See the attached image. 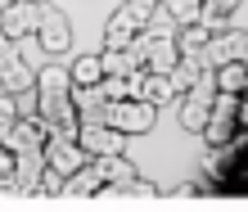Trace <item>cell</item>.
Here are the masks:
<instances>
[{
	"label": "cell",
	"mask_w": 248,
	"mask_h": 212,
	"mask_svg": "<svg viewBox=\"0 0 248 212\" xmlns=\"http://www.w3.org/2000/svg\"><path fill=\"white\" fill-rule=\"evenodd\" d=\"M154 118H158V104L149 100H108V126H118V131L126 136H144V131H154Z\"/></svg>",
	"instance_id": "cell-1"
},
{
	"label": "cell",
	"mask_w": 248,
	"mask_h": 212,
	"mask_svg": "<svg viewBox=\"0 0 248 212\" xmlns=\"http://www.w3.org/2000/svg\"><path fill=\"white\" fill-rule=\"evenodd\" d=\"M41 18H46V0H9L0 9V32L9 41H23V36H36Z\"/></svg>",
	"instance_id": "cell-2"
},
{
	"label": "cell",
	"mask_w": 248,
	"mask_h": 212,
	"mask_svg": "<svg viewBox=\"0 0 248 212\" xmlns=\"http://www.w3.org/2000/svg\"><path fill=\"white\" fill-rule=\"evenodd\" d=\"M149 14H154V9L136 5V0L118 5V9L108 14V23H104V45H126L136 32H144V27H149Z\"/></svg>",
	"instance_id": "cell-3"
},
{
	"label": "cell",
	"mask_w": 248,
	"mask_h": 212,
	"mask_svg": "<svg viewBox=\"0 0 248 212\" xmlns=\"http://www.w3.org/2000/svg\"><path fill=\"white\" fill-rule=\"evenodd\" d=\"M77 140H81V149L91 158H99V153H126V131H118L108 122H81Z\"/></svg>",
	"instance_id": "cell-4"
},
{
	"label": "cell",
	"mask_w": 248,
	"mask_h": 212,
	"mask_svg": "<svg viewBox=\"0 0 248 212\" xmlns=\"http://www.w3.org/2000/svg\"><path fill=\"white\" fill-rule=\"evenodd\" d=\"M46 163H50V167H59L63 176H72L77 167L91 163V153L81 149V140H77V136H50V140H46Z\"/></svg>",
	"instance_id": "cell-5"
},
{
	"label": "cell",
	"mask_w": 248,
	"mask_h": 212,
	"mask_svg": "<svg viewBox=\"0 0 248 212\" xmlns=\"http://www.w3.org/2000/svg\"><path fill=\"white\" fill-rule=\"evenodd\" d=\"M244 45H248V32H235V27H226V32H212V41L203 45L199 59L208 68H221L230 59H244Z\"/></svg>",
	"instance_id": "cell-6"
},
{
	"label": "cell",
	"mask_w": 248,
	"mask_h": 212,
	"mask_svg": "<svg viewBox=\"0 0 248 212\" xmlns=\"http://www.w3.org/2000/svg\"><path fill=\"white\" fill-rule=\"evenodd\" d=\"M46 140H50V126L41 122V118H18L14 131L0 140V145L14 149V153H32V149H46Z\"/></svg>",
	"instance_id": "cell-7"
},
{
	"label": "cell",
	"mask_w": 248,
	"mask_h": 212,
	"mask_svg": "<svg viewBox=\"0 0 248 212\" xmlns=\"http://www.w3.org/2000/svg\"><path fill=\"white\" fill-rule=\"evenodd\" d=\"M36 41H41L50 54L72 50V27H68V18H63L59 9H50V5H46V18H41V27H36Z\"/></svg>",
	"instance_id": "cell-8"
},
{
	"label": "cell",
	"mask_w": 248,
	"mask_h": 212,
	"mask_svg": "<svg viewBox=\"0 0 248 212\" xmlns=\"http://www.w3.org/2000/svg\"><path fill=\"white\" fill-rule=\"evenodd\" d=\"M95 163V172L104 176V185H131V181H136L140 172H136V163L126 158V153H99V158H91Z\"/></svg>",
	"instance_id": "cell-9"
},
{
	"label": "cell",
	"mask_w": 248,
	"mask_h": 212,
	"mask_svg": "<svg viewBox=\"0 0 248 212\" xmlns=\"http://www.w3.org/2000/svg\"><path fill=\"white\" fill-rule=\"evenodd\" d=\"M72 104L81 122H108V95L99 86H72Z\"/></svg>",
	"instance_id": "cell-10"
},
{
	"label": "cell",
	"mask_w": 248,
	"mask_h": 212,
	"mask_svg": "<svg viewBox=\"0 0 248 212\" xmlns=\"http://www.w3.org/2000/svg\"><path fill=\"white\" fill-rule=\"evenodd\" d=\"M176 63H181L176 36H154L149 41V54H144V68H149V73H171Z\"/></svg>",
	"instance_id": "cell-11"
},
{
	"label": "cell",
	"mask_w": 248,
	"mask_h": 212,
	"mask_svg": "<svg viewBox=\"0 0 248 212\" xmlns=\"http://www.w3.org/2000/svg\"><path fill=\"white\" fill-rule=\"evenodd\" d=\"M99 59H104V77H131V73H140V68H144L126 45H104V50H99Z\"/></svg>",
	"instance_id": "cell-12"
},
{
	"label": "cell",
	"mask_w": 248,
	"mask_h": 212,
	"mask_svg": "<svg viewBox=\"0 0 248 212\" xmlns=\"http://www.w3.org/2000/svg\"><path fill=\"white\" fill-rule=\"evenodd\" d=\"M46 172V149H32V153H18V167H14V185L18 190H32L36 194V181Z\"/></svg>",
	"instance_id": "cell-13"
},
{
	"label": "cell",
	"mask_w": 248,
	"mask_h": 212,
	"mask_svg": "<svg viewBox=\"0 0 248 212\" xmlns=\"http://www.w3.org/2000/svg\"><path fill=\"white\" fill-rule=\"evenodd\" d=\"M208 118H212V104L208 100H199V95L194 91H189V95H181V126H185V131H203V126H208Z\"/></svg>",
	"instance_id": "cell-14"
},
{
	"label": "cell",
	"mask_w": 248,
	"mask_h": 212,
	"mask_svg": "<svg viewBox=\"0 0 248 212\" xmlns=\"http://www.w3.org/2000/svg\"><path fill=\"white\" fill-rule=\"evenodd\" d=\"M203 68H208V63H203L199 59V54H181V63L176 68H171V86H176V95H185V91H194V81L203 77Z\"/></svg>",
	"instance_id": "cell-15"
},
{
	"label": "cell",
	"mask_w": 248,
	"mask_h": 212,
	"mask_svg": "<svg viewBox=\"0 0 248 212\" xmlns=\"http://www.w3.org/2000/svg\"><path fill=\"white\" fill-rule=\"evenodd\" d=\"M104 185V176L95 172V163H86V167H77L68 181H63V194H77V199H91V194Z\"/></svg>",
	"instance_id": "cell-16"
},
{
	"label": "cell",
	"mask_w": 248,
	"mask_h": 212,
	"mask_svg": "<svg viewBox=\"0 0 248 212\" xmlns=\"http://www.w3.org/2000/svg\"><path fill=\"white\" fill-rule=\"evenodd\" d=\"M212 73H217V91L244 95V86H248V63H244V59H230V63H221V68H212Z\"/></svg>",
	"instance_id": "cell-17"
},
{
	"label": "cell",
	"mask_w": 248,
	"mask_h": 212,
	"mask_svg": "<svg viewBox=\"0 0 248 212\" xmlns=\"http://www.w3.org/2000/svg\"><path fill=\"white\" fill-rule=\"evenodd\" d=\"M68 73H72V86H99L104 81V59L99 54H81Z\"/></svg>",
	"instance_id": "cell-18"
},
{
	"label": "cell",
	"mask_w": 248,
	"mask_h": 212,
	"mask_svg": "<svg viewBox=\"0 0 248 212\" xmlns=\"http://www.w3.org/2000/svg\"><path fill=\"white\" fill-rule=\"evenodd\" d=\"M140 100H149V104H158V108H163L167 100H176L171 77H167V73H144V95H140Z\"/></svg>",
	"instance_id": "cell-19"
},
{
	"label": "cell",
	"mask_w": 248,
	"mask_h": 212,
	"mask_svg": "<svg viewBox=\"0 0 248 212\" xmlns=\"http://www.w3.org/2000/svg\"><path fill=\"white\" fill-rule=\"evenodd\" d=\"M235 122L239 118H208V126H203V140H208V149H221V145H230L235 140Z\"/></svg>",
	"instance_id": "cell-20"
},
{
	"label": "cell",
	"mask_w": 248,
	"mask_h": 212,
	"mask_svg": "<svg viewBox=\"0 0 248 212\" xmlns=\"http://www.w3.org/2000/svg\"><path fill=\"white\" fill-rule=\"evenodd\" d=\"M212 41V32L203 23H185L181 32H176V45H181V54H203V45Z\"/></svg>",
	"instance_id": "cell-21"
},
{
	"label": "cell",
	"mask_w": 248,
	"mask_h": 212,
	"mask_svg": "<svg viewBox=\"0 0 248 212\" xmlns=\"http://www.w3.org/2000/svg\"><path fill=\"white\" fill-rule=\"evenodd\" d=\"M230 14H235V9L217 5V0H203V9H199V23L208 27V32H226V27H230Z\"/></svg>",
	"instance_id": "cell-22"
},
{
	"label": "cell",
	"mask_w": 248,
	"mask_h": 212,
	"mask_svg": "<svg viewBox=\"0 0 248 212\" xmlns=\"http://www.w3.org/2000/svg\"><path fill=\"white\" fill-rule=\"evenodd\" d=\"M18 54H23V63H27V68H32V73H41V68H46V63H50V50H46V45H41V41H36V36H23V41H18Z\"/></svg>",
	"instance_id": "cell-23"
},
{
	"label": "cell",
	"mask_w": 248,
	"mask_h": 212,
	"mask_svg": "<svg viewBox=\"0 0 248 212\" xmlns=\"http://www.w3.org/2000/svg\"><path fill=\"white\" fill-rule=\"evenodd\" d=\"M126 203H163V194H158V185H154V181L136 176V181L126 185Z\"/></svg>",
	"instance_id": "cell-24"
},
{
	"label": "cell",
	"mask_w": 248,
	"mask_h": 212,
	"mask_svg": "<svg viewBox=\"0 0 248 212\" xmlns=\"http://www.w3.org/2000/svg\"><path fill=\"white\" fill-rule=\"evenodd\" d=\"M163 9L176 18L181 27L185 23H199V9H203V0H163Z\"/></svg>",
	"instance_id": "cell-25"
},
{
	"label": "cell",
	"mask_w": 248,
	"mask_h": 212,
	"mask_svg": "<svg viewBox=\"0 0 248 212\" xmlns=\"http://www.w3.org/2000/svg\"><path fill=\"white\" fill-rule=\"evenodd\" d=\"M63 172H59V167H50L46 163V172H41V181H36V194H46V199H59V194H63Z\"/></svg>",
	"instance_id": "cell-26"
},
{
	"label": "cell",
	"mask_w": 248,
	"mask_h": 212,
	"mask_svg": "<svg viewBox=\"0 0 248 212\" xmlns=\"http://www.w3.org/2000/svg\"><path fill=\"white\" fill-rule=\"evenodd\" d=\"M18 118H23V113H18V100H14L9 91H0V140L14 131V122H18Z\"/></svg>",
	"instance_id": "cell-27"
},
{
	"label": "cell",
	"mask_w": 248,
	"mask_h": 212,
	"mask_svg": "<svg viewBox=\"0 0 248 212\" xmlns=\"http://www.w3.org/2000/svg\"><path fill=\"white\" fill-rule=\"evenodd\" d=\"M149 32H154V36H176V32H181V23L171 18V14H167L163 5H158V9L149 14Z\"/></svg>",
	"instance_id": "cell-28"
},
{
	"label": "cell",
	"mask_w": 248,
	"mask_h": 212,
	"mask_svg": "<svg viewBox=\"0 0 248 212\" xmlns=\"http://www.w3.org/2000/svg\"><path fill=\"white\" fill-rule=\"evenodd\" d=\"M239 100H244V95L217 91V100H212V113H217V118H239Z\"/></svg>",
	"instance_id": "cell-29"
},
{
	"label": "cell",
	"mask_w": 248,
	"mask_h": 212,
	"mask_svg": "<svg viewBox=\"0 0 248 212\" xmlns=\"http://www.w3.org/2000/svg\"><path fill=\"white\" fill-rule=\"evenodd\" d=\"M14 167H18V153L0 149V190H18V185H14Z\"/></svg>",
	"instance_id": "cell-30"
},
{
	"label": "cell",
	"mask_w": 248,
	"mask_h": 212,
	"mask_svg": "<svg viewBox=\"0 0 248 212\" xmlns=\"http://www.w3.org/2000/svg\"><path fill=\"white\" fill-rule=\"evenodd\" d=\"M99 91H104L108 100H131V77H104Z\"/></svg>",
	"instance_id": "cell-31"
},
{
	"label": "cell",
	"mask_w": 248,
	"mask_h": 212,
	"mask_svg": "<svg viewBox=\"0 0 248 212\" xmlns=\"http://www.w3.org/2000/svg\"><path fill=\"white\" fill-rule=\"evenodd\" d=\"M189 199H199V185H194V181H185V185H171V190L163 194V203H189Z\"/></svg>",
	"instance_id": "cell-32"
},
{
	"label": "cell",
	"mask_w": 248,
	"mask_h": 212,
	"mask_svg": "<svg viewBox=\"0 0 248 212\" xmlns=\"http://www.w3.org/2000/svg\"><path fill=\"white\" fill-rule=\"evenodd\" d=\"M136 5H144V9H158V5H163V0H136Z\"/></svg>",
	"instance_id": "cell-33"
},
{
	"label": "cell",
	"mask_w": 248,
	"mask_h": 212,
	"mask_svg": "<svg viewBox=\"0 0 248 212\" xmlns=\"http://www.w3.org/2000/svg\"><path fill=\"white\" fill-rule=\"evenodd\" d=\"M217 5H226V9H239V0H217Z\"/></svg>",
	"instance_id": "cell-34"
},
{
	"label": "cell",
	"mask_w": 248,
	"mask_h": 212,
	"mask_svg": "<svg viewBox=\"0 0 248 212\" xmlns=\"http://www.w3.org/2000/svg\"><path fill=\"white\" fill-rule=\"evenodd\" d=\"M244 63H248V45H244Z\"/></svg>",
	"instance_id": "cell-35"
},
{
	"label": "cell",
	"mask_w": 248,
	"mask_h": 212,
	"mask_svg": "<svg viewBox=\"0 0 248 212\" xmlns=\"http://www.w3.org/2000/svg\"><path fill=\"white\" fill-rule=\"evenodd\" d=\"M244 95H248V86H244Z\"/></svg>",
	"instance_id": "cell-36"
},
{
	"label": "cell",
	"mask_w": 248,
	"mask_h": 212,
	"mask_svg": "<svg viewBox=\"0 0 248 212\" xmlns=\"http://www.w3.org/2000/svg\"><path fill=\"white\" fill-rule=\"evenodd\" d=\"M0 9H5V5H0Z\"/></svg>",
	"instance_id": "cell-37"
},
{
	"label": "cell",
	"mask_w": 248,
	"mask_h": 212,
	"mask_svg": "<svg viewBox=\"0 0 248 212\" xmlns=\"http://www.w3.org/2000/svg\"><path fill=\"white\" fill-rule=\"evenodd\" d=\"M0 149H5V145H0Z\"/></svg>",
	"instance_id": "cell-38"
}]
</instances>
